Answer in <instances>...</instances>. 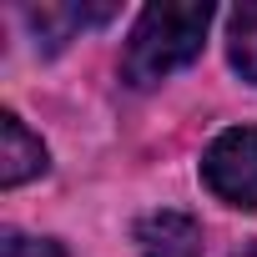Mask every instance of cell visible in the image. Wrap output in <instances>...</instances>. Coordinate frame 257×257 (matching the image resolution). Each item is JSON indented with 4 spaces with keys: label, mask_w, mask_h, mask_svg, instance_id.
<instances>
[{
    "label": "cell",
    "mask_w": 257,
    "mask_h": 257,
    "mask_svg": "<svg viewBox=\"0 0 257 257\" xmlns=\"http://www.w3.org/2000/svg\"><path fill=\"white\" fill-rule=\"evenodd\" d=\"M212 6L207 0H152L137 16L132 36L121 51V81L132 91H152L162 86L172 71L192 66L207 46V26H212Z\"/></svg>",
    "instance_id": "obj_1"
},
{
    "label": "cell",
    "mask_w": 257,
    "mask_h": 257,
    "mask_svg": "<svg viewBox=\"0 0 257 257\" xmlns=\"http://www.w3.org/2000/svg\"><path fill=\"white\" fill-rule=\"evenodd\" d=\"M202 182L217 202L257 212V126H227L202 152Z\"/></svg>",
    "instance_id": "obj_2"
},
{
    "label": "cell",
    "mask_w": 257,
    "mask_h": 257,
    "mask_svg": "<svg viewBox=\"0 0 257 257\" xmlns=\"http://www.w3.org/2000/svg\"><path fill=\"white\" fill-rule=\"evenodd\" d=\"M46 167H51L46 142L31 132L16 111H0V187H21V182L41 177Z\"/></svg>",
    "instance_id": "obj_3"
},
{
    "label": "cell",
    "mask_w": 257,
    "mask_h": 257,
    "mask_svg": "<svg viewBox=\"0 0 257 257\" xmlns=\"http://www.w3.org/2000/svg\"><path fill=\"white\" fill-rule=\"evenodd\" d=\"M137 252L142 257H197L202 252V227L187 212H147L137 222Z\"/></svg>",
    "instance_id": "obj_4"
},
{
    "label": "cell",
    "mask_w": 257,
    "mask_h": 257,
    "mask_svg": "<svg viewBox=\"0 0 257 257\" xmlns=\"http://www.w3.org/2000/svg\"><path fill=\"white\" fill-rule=\"evenodd\" d=\"M106 16H111V6H41V11H26V21L36 26V36L51 51L66 46L76 26H101Z\"/></svg>",
    "instance_id": "obj_5"
},
{
    "label": "cell",
    "mask_w": 257,
    "mask_h": 257,
    "mask_svg": "<svg viewBox=\"0 0 257 257\" xmlns=\"http://www.w3.org/2000/svg\"><path fill=\"white\" fill-rule=\"evenodd\" d=\"M227 61L242 81L257 86V0H247L227 16Z\"/></svg>",
    "instance_id": "obj_6"
},
{
    "label": "cell",
    "mask_w": 257,
    "mask_h": 257,
    "mask_svg": "<svg viewBox=\"0 0 257 257\" xmlns=\"http://www.w3.org/2000/svg\"><path fill=\"white\" fill-rule=\"evenodd\" d=\"M0 257H66V247L56 237H26V232H6Z\"/></svg>",
    "instance_id": "obj_7"
},
{
    "label": "cell",
    "mask_w": 257,
    "mask_h": 257,
    "mask_svg": "<svg viewBox=\"0 0 257 257\" xmlns=\"http://www.w3.org/2000/svg\"><path fill=\"white\" fill-rule=\"evenodd\" d=\"M232 257H257V247H242V252H232Z\"/></svg>",
    "instance_id": "obj_8"
}]
</instances>
